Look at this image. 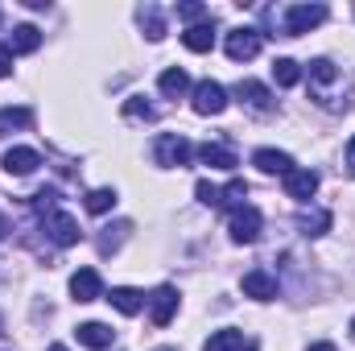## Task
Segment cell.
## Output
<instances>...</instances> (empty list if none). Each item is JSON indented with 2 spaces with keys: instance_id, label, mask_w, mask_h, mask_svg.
<instances>
[{
  "instance_id": "cell-1",
  "label": "cell",
  "mask_w": 355,
  "mask_h": 351,
  "mask_svg": "<svg viewBox=\"0 0 355 351\" xmlns=\"http://www.w3.org/2000/svg\"><path fill=\"white\" fill-rule=\"evenodd\" d=\"M339 95H343V75L331 58H314L310 62V99L322 103V108H339Z\"/></svg>"
},
{
  "instance_id": "cell-2",
  "label": "cell",
  "mask_w": 355,
  "mask_h": 351,
  "mask_svg": "<svg viewBox=\"0 0 355 351\" xmlns=\"http://www.w3.org/2000/svg\"><path fill=\"white\" fill-rule=\"evenodd\" d=\"M153 157H157V166H166V170H182V166H190L194 145H190L182 132H162V137L153 141Z\"/></svg>"
},
{
  "instance_id": "cell-3",
  "label": "cell",
  "mask_w": 355,
  "mask_h": 351,
  "mask_svg": "<svg viewBox=\"0 0 355 351\" xmlns=\"http://www.w3.org/2000/svg\"><path fill=\"white\" fill-rule=\"evenodd\" d=\"M261 46H265V33H261V29H252V25L232 29V33H227V42H223V50H227V58H232V62H248V58H257V54H261Z\"/></svg>"
},
{
  "instance_id": "cell-4",
  "label": "cell",
  "mask_w": 355,
  "mask_h": 351,
  "mask_svg": "<svg viewBox=\"0 0 355 351\" xmlns=\"http://www.w3.org/2000/svg\"><path fill=\"white\" fill-rule=\"evenodd\" d=\"M322 21H327L322 4H289L285 8V37H302V33L318 29Z\"/></svg>"
},
{
  "instance_id": "cell-5",
  "label": "cell",
  "mask_w": 355,
  "mask_h": 351,
  "mask_svg": "<svg viewBox=\"0 0 355 351\" xmlns=\"http://www.w3.org/2000/svg\"><path fill=\"white\" fill-rule=\"evenodd\" d=\"M227 232H232V240L236 244H252L257 236H261V211L257 207H236L232 211V219H227Z\"/></svg>"
},
{
  "instance_id": "cell-6",
  "label": "cell",
  "mask_w": 355,
  "mask_h": 351,
  "mask_svg": "<svg viewBox=\"0 0 355 351\" xmlns=\"http://www.w3.org/2000/svg\"><path fill=\"white\" fill-rule=\"evenodd\" d=\"M223 108H227V91H223V83H215V79L194 83V112H198V116H219Z\"/></svg>"
},
{
  "instance_id": "cell-7",
  "label": "cell",
  "mask_w": 355,
  "mask_h": 351,
  "mask_svg": "<svg viewBox=\"0 0 355 351\" xmlns=\"http://www.w3.org/2000/svg\"><path fill=\"white\" fill-rule=\"evenodd\" d=\"M42 223H46V236H50L58 248H71V244H79V223H75L67 211H50Z\"/></svg>"
},
{
  "instance_id": "cell-8",
  "label": "cell",
  "mask_w": 355,
  "mask_h": 351,
  "mask_svg": "<svg viewBox=\"0 0 355 351\" xmlns=\"http://www.w3.org/2000/svg\"><path fill=\"white\" fill-rule=\"evenodd\" d=\"M0 166H4V174L25 178V174H33V170L42 166V153H37V149H29V145H17V149H8V153L0 157Z\"/></svg>"
},
{
  "instance_id": "cell-9",
  "label": "cell",
  "mask_w": 355,
  "mask_h": 351,
  "mask_svg": "<svg viewBox=\"0 0 355 351\" xmlns=\"http://www.w3.org/2000/svg\"><path fill=\"white\" fill-rule=\"evenodd\" d=\"M174 310H178V289L174 285H157L153 298H149V318H153V327H170Z\"/></svg>"
},
{
  "instance_id": "cell-10",
  "label": "cell",
  "mask_w": 355,
  "mask_h": 351,
  "mask_svg": "<svg viewBox=\"0 0 355 351\" xmlns=\"http://www.w3.org/2000/svg\"><path fill=\"white\" fill-rule=\"evenodd\" d=\"M236 99H240L248 112H272V95H268V87L257 83V79H240V83H236Z\"/></svg>"
},
{
  "instance_id": "cell-11",
  "label": "cell",
  "mask_w": 355,
  "mask_h": 351,
  "mask_svg": "<svg viewBox=\"0 0 355 351\" xmlns=\"http://www.w3.org/2000/svg\"><path fill=\"white\" fill-rule=\"evenodd\" d=\"M314 190H318V174H314V170H297V166H293V170L285 174V194H289V198L310 203Z\"/></svg>"
},
{
  "instance_id": "cell-12",
  "label": "cell",
  "mask_w": 355,
  "mask_h": 351,
  "mask_svg": "<svg viewBox=\"0 0 355 351\" xmlns=\"http://www.w3.org/2000/svg\"><path fill=\"white\" fill-rule=\"evenodd\" d=\"M244 293L257 298V302H272L277 298V277L268 268H248L244 273Z\"/></svg>"
},
{
  "instance_id": "cell-13",
  "label": "cell",
  "mask_w": 355,
  "mask_h": 351,
  "mask_svg": "<svg viewBox=\"0 0 355 351\" xmlns=\"http://www.w3.org/2000/svg\"><path fill=\"white\" fill-rule=\"evenodd\" d=\"M198 157H202V166H211V170H227V174L240 166L236 149H227V145H219V141H207V145H198Z\"/></svg>"
},
{
  "instance_id": "cell-14",
  "label": "cell",
  "mask_w": 355,
  "mask_h": 351,
  "mask_svg": "<svg viewBox=\"0 0 355 351\" xmlns=\"http://www.w3.org/2000/svg\"><path fill=\"white\" fill-rule=\"evenodd\" d=\"M71 293H75V302H95V298H103L99 273H95V268H79V273L71 277Z\"/></svg>"
},
{
  "instance_id": "cell-15",
  "label": "cell",
  "mask_w": 355,
  "mask_h": 351,
  "mask_svg": "<svg viewBox=\"0 0 355 351\" xmlns=\"http://www.w3.org/2000/svg\"><path fill=\"white\" fill-rule=\"evenodd\" d=\"M107 302H112L120 314H128V318H132V314H141V310H145V302H149V298H145L141 289H132V285H116V289L107 293Z\"/></svg>"
},
{
  "instance_id": "cell-16",
  "label": "cell",
  "mask_w": 355,
  "mask_h": 351,
  "mask_svg": "<svg viewBox=\"0 0 355 351\" xmlns=\"http://www.w3.org/2000/svg\"><path fill=\"white\" fill-rule=\"evenodd\" d=\"M252 166H257V170H261V174H289V170H293V157H289V153H281V149H257V153H252Z\"/></svg>"
},
{
  "instance_id": "cell-17",
  "label": "cell",
  "mask_w": 355,
  "mask_h": 351,
  "mask_svg": "<svg viewBox=\"0 0 355 351\" xmlns=\"http://www.w3.org/2000/svg\"><path fill=\"white\" fill-rule=\"evenodd\" d=\"M75 335H79V343L91 348V351H103V348H112V343H116V331H112L107 323H83Z\"/></svg>"
},
{
  "instance_id": "cell-18",
  "label": "cell",
  "mask_w": 355,
  "mask_h": 351,
  "mask_svg": "<svg viewBox=\"0 0 355 351\" xmlns=\"http://www.w3.org/2000/svg\"><path fill=\"white\" fill-rule=\"evenodd\" d=\"M182 42H186V50H194V54H207V50L215 46V21H202V25H190V29L182 33Z\"/></svg>"
},
{
  "instance_id": "cell-19",
  "label": "cell",
  "mask_w": 355,
  "mask_h": 351,
  "mask_svg": "<svg viewBox=\"0 0 355 351\" xmlns=\"http://www.w3.org/2000/svg\"><path fill=\"white\" fill-rule=\"evenodd\" d=\"M37 46H42V29L37 25H17L12 37H8V50L12 54H33Z\"/></svg>"
},
{
  "instance_id": "cell-20",
  "label": "cell",
  "mask_w": 355,
  "mask_h": 351,
  "mask_svg": "<svg viewBox=\"0 0 355 351\" xmlns=\"http://www.w3.org/2000/svg\"><path fill=\"white\" fill-rule=\"evenodd\" d=\"M29 124H33L29 108H0V137H12V132H21Z\"/></svg>"
},
{
  "instance_id": "cell-21",
  "label": "cell",
  "mask_w": 355,
  "mask_h": 351,
  "mask_svg": "<svg viewBox=\"0 0 355 351\" xmlns=\"http://www.w3.org/2000/svg\"><path fill=\"white\" fill-rule=\"evenodd\" d=\"M137 17H141V29H145V37H149V42H162V37H166V17H162V8H157V4H145Z\"/></svg>"
},
{
  "instance_id": "cell-22",
  "label": "cell",
  "mask_w": 355,
  "mask_h": 351,
  "mask_svg": "<svg viewBox=\"0 0 355 351\" xmlns=\"http://www.w3.org/2000/svg\"><path fill=\"white\" fill-rule=\"evenodd\" d=\"M157 87H162V95H170V99H178V95H186V91H190V75H186L182 67H170V71H162Z\"/></svg>"
},
{
  "instance_id": "cell-23",
  "label": "cell",
  "mask_w": 355,
  "mask_h": 351,
  "mask_svg": "<svg viewBox=\"0 0 355 351\" xmlns=\"http://www.w3.org/2000/svg\"><path fill=\"white\" fill-rule=\"evenodd\" d=\"M297 228H302V236H322V232H331V211H302Z\"/></svg>"
},
{
  "instance_id": "cell-24",
  "label": "cell",
  "mask_w": 355,
  "mask_h": 351,
  "mask_svg": "<svg viewBox=\"0 0 355 351\" xmlns=\"http://www.w3.org/2000/svg\"><path fill=\"white\" fill-rule=\"evenodd\" d=\"M202 351H244V335L232 331V327H227V331H215V335L202 343Z\"/></svg>"
},
{
  "instance_id": "cell-25",
  "label": "cell",
  "mask_w": 355,
  "mask_h": 351,
  "mask_svg": "<svg viewBox=\"0 0 355 351\" xmlns=\"http://www.w3.org/2000/svg\"><path fill=\"white\" fill-rule=\"evenodd\" d=\"M272 79H277V87H293V83L302 79V67H297L293 58H277V62H272Z\"/></svg>"
},
{
  "instance_id": "cell-26",
  "label": "cell",
  "mask_w": 355,
  "mask_h": 351,
  "mask_svg": "<svg viewBox=\"0 0 355 351\" xmlns=\"http://www.w3.org/2000/svg\"><path fill=\"white\" fill-rule=\"evenodd\" d=\"M112 207H116V190H112V186H99V190H91L87 194V211L91 215H107Z\"/></svg>"
},
{
  "instance_id": "cell-27",
  "label": "cell",
  "mask_w": 355,
  "mask_h": 351,
  "mask_svg": "<svg viewBox=\"0 0 355 351\" xmlns=\"http://www.w3.org/2000/svg\"><path fill=\"white\" fill-rule=\"evenodd\" d=\"M244 198H248V182H244V178H232V182L223 186V203H219V207H232V211H236V207H244Z\"/></svg>"
},
{
  "instance_id": "cell-28",
  "label": "cell",
  "mask_w": 355,
  "mask_h": 351,
  "mask_svg": "<svg viewBox=\"0 0 355 351\" xmlns=\"http://www.w3.org/2000/svg\"><path fill=\"white\" fill-rule=\"evenodd\" d=\"M124 120H153V108L145 103V95L124 99Z\"/></svg>"
},
{
  "instance_id": "cell-29",
  "label": "cell",
  "mask_w": 355,
  "mask_h": 351,
  "mask_svg": "<svg viewBox=\"0 0 355 351\" xmlns=\"http://www.w3.org/2000/svg\"><path fill=\"white\" fill-rule=\"evenodd\" d=\"M194 194H198V203H207V207H219V203H223V186H211L207 178L194 186Z\"/></svg>"
},
{
  "instance_id": "cell-30",
  "label": "cell",
  "mask_w": 355,
  "mask_h": 351,
  "mask_svg": "<svg viewBox=\"0 0 355 351\" xmlns=\"http://www.w3.org/2000/svg\"><path fill=\"white\" fill-rule=\"evenodd\" d=\"M178 17H182V21H190V25H202V17H207V4H194V0H186V4H178Z\"/></svg>"
},
{
  "instance_id": "cell-31",
  "label": "cell",
  "mask_w": 355,
  "mask_h": 351,
  "mask_svg": "<svg viewBox=\"0 0 355 351\" xmlns=\"http://www.w3.org/2000/svg\"><path fill=\"white\" fill-rule=\"evenodd\" d=\"M12 75V50H8V42H0V79H8Z\"/></svg>"
},
{
  "instance_id": "cell-32",
  "label": "cell",
  "mask_w": 355,
  "mask_h": 351,
  "mask_svg": "<svg viewBox=\"0 0 355 351\" xmlns=\"http://www.w3.org/2000/svg\"><path fill=\"white\" fill-rule=\"evenodd\" d=\"M347 174L355 178V137L347 141Z\"/></svg>"
},
{
  "instance_id": "cell-33",
  "label": "cell",
  "mask_w": 355,
  "mask_h": 351,
  "mask_svg": "<svg viewBox=\"0 0 355 351\" xmlns=\"http://www.w3.org/2000/svg\"><path fill=\"white\" fill-rule=\"evenodd\" d=\"M306 351H339V348H335V343H310Z\"/></svg>"
},
{
  "instance_id": "cell-34",
  "label": "cell",
  "mask_w": 355,
  "mask_h": 351,
  "mask_svg": "<svg viewBox=\"0 0 355 351\" xmlns=\"http://www.w3.org/2000/svg\"><path fill=\"white\" fill-rule=\"evenodd\" d=\"M46 351H71V348H62V343H54V348H46Z\"/></svg>"
},
{
  "instance_id": "cell-35",
  "label": "cell",
  "mask_w": 355,
  "mask_h": 351,
  "mask_svg": "<svg viewBox=\"0 0 355 351\" xmlns=\"http://www.w3.org/2000/svg\"><path fill=\"white\" fill-rule=\"evenodd\" d=\"M244 351H257V343H248V348H244Z\"/></svg>"
},
{
  "instance_id": "cell-36",
  "label": "cell",
  "mask_w": 355,
  "mask_h": 351,
  "mask_svg": "<svg viewBox=\"0 0 355 351\" xmlns=\"http://www.w3.org/2000/svg\"><path fill=\"white\" fill-rule=\"evenodd\" d=\"M352 339H355V318H352Z\"/></svg>"
},
{
  "instance_id": "cell-37",
  "label": "cell",
  "mask_w": 355,
  "mask_h": 351,
  "mask_svg": "<svg viewBox=\"0 0 355 351\" xmlns=\"http://www.w3.org/2000/svg\"><path fill=\"white\" fill-rule=\"evenodd\" d=\"M0 236H4V219H0Z\"/></svg>"
},
{
  "instance_id": "cell-38",
  "label": "cell",
  "mask_w": 355,
  "mask_h": 351,
  "mask_svg": "<svg viewBox=\"0 0 355 351\" xmlns=\"http://www.w3.org/2000/svg\"><path fill=\"white\" fill-rule=\"evenodd\" d=\"M157 351H174V348H157Z\"/></svg>"
}]
</instances>
